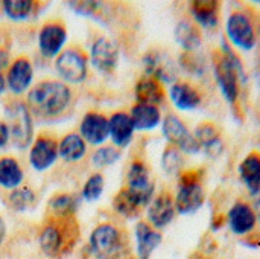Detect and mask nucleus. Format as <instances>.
<instances>
[{
    "label": "nucleus",
    "mask_w": 260,
    "mask_h": 259,
    "mask_svg": "<svg viewBox=\"0 0 260 259\" xmlns=\"http://www.w3.org/2000/svg\"><path fill=\"white\" fill-rule=\"evenodd\" d=\"M190 9L197 21L204 27L216 26L219 5L216 0H195L190 3Z\"/></svg>",
    "instance_id": "obj_29"
},
{
    "label": "nucleus",
    "mask_w": 260,
    "mask_h": 259,
    "mask_svg": "<svg viewBox=\"0 0 260 259\" xmlns=\"http://www.w3.org/2000/svg\"><path fill=\"white\" fill-rule=\"evenodd\" d=\"M136 237V255L137 259H151L152 253L161 244V234L149 223L140 221L134 231Z\"/></svg>",
    "instance_id": "obj_18"
},
{
    "label": "nucleus",
    "mask_w": 260,
    "mask_h": 259,
    "mask_svg": "<svg viewBox=\"0 0 260 259\" xmlns=\"http://www.w3.org/2000/svg\"><path fill=\"white\" fill-rule=\"evenodd\" d=\"M119 159H120V151L116 147L102 145L91 154V165L98 169H102L114 165Z\"/></svg>",
    "instance_id": "obj_35"
},
{
    "label": "nucleus",
    "mask_w": 260,
    "mask_h": 259,
    "mask_svg": "<svg viewBox=\"0 0 260 259\" xmlns=\"http://www.w3.org/2000/svg\"><path fill=\"white\" fill-rule=\"evenodd\" d=\"M24 172L20 163L14 157L0 159V186L9 191H14L21 186Z\"/></svg>",
    "instance_id": "obj_27"
},
{
    "label": "nucleus",
    "mask_w": 260,
    "mask_h": 259,
    "mask_svg": "<svg viewBox=\"0 0 260 259\" xmlns=\"http://www.w3.org/2000/svg\"><path fill=\"white\" fill-rule=\"evenodd\" d=\"M146 75L155 78L160 82H172L177 76V67L174 61L163 52H149L143 58Z\"/></svg>",
    "instance_id": "obj_16"
},
{
    "label": "nucleus",
    "mask_w": 260,
    "mask_h": 259,
    "mask_svg": "<svg viewBox=\"0 0 260 259\" xmlns=\"http://www.w3.org/2000/svg\"><path fill=\"white\" fill-rule=\"evenodd\" d=\"M55 69L59 78L69 84H81L88 75L87 56L78 49H66L55 60Z\"/></svg>",
    "instance_id": "obj_5"
},
{
    "label": "nucleus",
    "mask_w": 260,
    "mask_h": 259,
    "mask_svg": "<svg viewBox=\"0 0 260 259\" xmlns=\"http://www.w3.org/2000/svg\"><path fill=\"white\" fill-rule=\"evenodd\" d=\"M175 40L186 52H193L201 46L203 37L200 29L189 20H181L175 26Z\"/></svg>",
    "instance_id": "obj_28"
},
{
    "label": "nucleus",
    "mask_w": 260,
    "mask_h": 259,
    "mask_svg": "<svg viewBox=\"0 0 260 259\" xmlns=\"http://www.w3.org/2000/svg\"><path fill=\"white\" fill-rule=\"evenodd\" d=\"M119 55H120V50H119L117 41L108 37L98 38L91 44V49H90L91 66L102 73H110L117 67Z\"/></svg>",
    "instance_id": "obj_10"
},
{
    "label": "nucleus",
    "mask_w": 260,
    "mask_h": 259,
    "mask_svg": "<svg viewBox=\"0 0 260 259\" xmlns=\"http://www.w3.org/2000/svg\"><path fill=\"white\" fill-rule=\"evenodd\" d=\"M5 89H6V79H5V76L2 75V72H0V95L5 92Z\"/></svg>",
    "instance_id": "obj_42"
},
{
    "label": "nucleus",
    "mask_w": 260,
    "mask_h": 259,
    "mask_svg": "<svg viewBox=\"0 0 260 259\" xmlns=\"http://www.w3.org/2000/svg\"><path fill=\"white\" fill-rule=\"evenodd\" d=\"M123 247L122 232L110 223L96 226L88 237V253L93 259H120Z\"/></svg>",
    "instance_id": "obj_3"
},
{
    "label": "nucleus",
    "mask_w": 260,
    "mask_h": 259,
    "mask_svg": "<svg viewBox=\"0 0 260 259\" xmlns=\"http://www.w3.org/2000/svg\"><path fill=\"white\" fill-rule=\"evenodd\" d=\"M87 153V143L79 133H69L58 142V156L66 162H78Z\"/></svg>",
    "instance_id": "obj_25"
},
{
    "label": "nucleus",
    "mask_w": 260,
    "mask_h": 259,
    "mask_svg": "<svg viewBox=\"0 0 260 259\" xmlns=\"http://www.w3.org/2000/svg\"><path fill=\"white\" fill-rule=\"evenodd\" d=\"M8 202H9V206L15 212H26V211H29L35 205L37 197H35V194H34V191L30 188L20 186V188L11 191Z\"/></svg>",
    "instance_id": "obj_33"
},
{
    "label": "nucleus",
    "mask_w": 260,
    "mask_h": 259,
    "mask_svg": "<svg viewBox=\"0 0 260 259\" xmlns=\"http://www.w3.org/2000/svg\"><path fill=\"white\" fill-rule=\"evenodd\" d=\"M175 211L181 215L195 214L204 203V191L198 177L193 172H186L181 176L180 188L175 198Z\"/></svg>",
    "instance_id": "obj_6"
},
{
    "label": "nucleus",
    "mask_w": 260,
    "mask_h": 259,
    "mask_svg": "<svg viewBox=\"0 0 260 259\" xmlns=\"http://www.w3.org/2000/svg\"><path fill=\"white\" fill-rule=\"evenodd\" d=\"M58 157V143L52 137L40 136L29 148V163L38 172L52 168Z\"/></svg>",
    "instance_id": "obj_13"
},
{
    "label": "nucleus",
    "mask_w": 260,
    "mask_h": 259,
    "mask_svg": "<svg viewBox=\"0 0 260 259\" xmlns=\"http://www.w3.org/2000/svg\"><path fill=\"white\" fill-rule=\"evenodd\" d=\"M227 35L232 43L244 50H250L256 44V32L248 15L235 12L227 20Z\"/></svg>",
    "instance_id": "obj_12"
},
{
    "label": "nucleus",
    "mask_w": 260,
    "mask_h": 259,
    "mask_svg": "<svg viewBox=\"0 0 260 259\" xmlns=\"http://www.w3.org/2000/svg\"><path fill=\"white\" fill-rule=\"evenodd\" d=\"M2 6L5 15L12 21H26L35 11V2L32 0H5Z\"/></svg>",
    "instance_id": "obj_31"
},
{
    "label": "nucleus",
    "mask_w": 260,
    "mask_h": 259,
    "mask_svg": "<svg viewBox=\"0 0 260 259\" xmlns=\"http://www.w3.org/2000/svg\"><path fill=\"white\" fill-rule=\"evenodd\" d=\"M256 218L259 220V223H260V200H257V203H256Z\"/></svg>",
    "instance_id": "obj_43"
},
{
    "label": "nucleus",
    "mask_w": 260,
    "mask_h": 259,
    "mask_svg": "<svg viewBox=\"0 0 260 259\" xmlns=\"http://www.w3.org/2000/svg\"><path fill=\"white\" fill-rule=\"evenodd\" d=\"M67 41V29L61 23H46L38 32L40 53L47 58H56Z\"/></svg>",
    "instance_id": "obj_11"
},
{
    "label": "nucleus",
    "mask_w": 260,
    "mask_h": 259,
    "mask_svg": "<svg viewBox=\"0 0 260 259\" xmlns=\"http://www.w3.org/2000/svg\"><path fill=\"white\" fill-rule=\"evenodd\" d=\"M8 67H9V53L0 49V72L2 69H8Z\"/></svg>",
    "instance_id": "obj_40"
},
{
    "label": "nucleus",
    "mask_w": 260,
    "mask_h": 259,
    "mask_svg": "<svg viewBox=\"0 0 260 259\" xmlns=\"http://www.w3.org/2000/svg\"><path fill=\"white\" fill-rule=\"evenodd\" d=\"M180 63L189 72H193V73H201L203 72V66H201V63L198 60V55H193L192 52H186L184 55H181Z\"/></svg>",
    "instance_id": "obj_38"
},
{
    "label": "nucleus",
    "mask_w": 260,
    "mask_h": 259,
    "mask_svg": "<svg viewBox=\"0 0 260 259\" xmlns=\"http://www.w3.org/2000/svg\"><path fill=\"white\" fill-rule=\"evenodd\" d=\"M163 136L171 143V147L178 148L187 154H195L201 150L198 140L189 133L187 127L174 114H168L163 121Z\"/></svg>",
    "instance_id": "obj_8"
},
{
    "label": "nucleus",
    "mask_w": 260,
    "mask_h": 259,
    "mask_svg": "<svg viewBox=\"0 0 260 259\" xmlns=\"http://www.w3.org/2000/svg\"><path fill=\"white\" fill-rule=\"evenodd\" d=\"M129 116H131V121L134 124V130H139V131L154 130L160 124V121H161L160 110L155 105L136 104L133 107Z\"/></svg>",
    "instance_id": "obj_22"
},
{
    "label": "nucleus",
    "mask_w": 260,
    "mask_h": 259,
    "mask_svg": "<svg viewBox=\"0 0 260 259\" xmlns=\"http://www.w3.org/2000/svg\"><path fill=\"white\" fill-rule=\"evenodd\" d=\"M79 136L85 143L102 147L108 139V118L96 111L84 114L79 124Z\"/></svg>",
    "instance_id": "obj_15"
},
{
    "label": "nucleus",
    "mask_w": 260,
    "mask_h": 259,
    "mask_svg": "<svg viewBox=\"0 0 260 259\" xmlns=\"http://www.w3.org/2000/svg\"><path fill=\"white\" fill-rule=\"evenodd\" d=\"M169 95L174 105L180 110H193L201 102L200 92L187 82H175L171 87Z\"/></svg>",
    "instance_id": "obj_23"
},
{
    "label": "nucleus",
    "mask_w": 260,
    "mask_h": 259,
    "mask_svg": "<svg viewBox=\"0 0 260 259\" xmlns=\"http://www.w3.org/2000/svg\"><path fill=\"white\" fill-rule=\"evenodd\" d=\"M195 139L198 140L200 147L210 156V157H216L221 154L222 151V142L219 139V133L218 128L210 124V122H204L201 125H198L197 131H195Z\"/></svg>",
    "instance_id": "obj_24"
},
{
    "label": "nucleus",
    "mask_w": 260,
    "mask_h": 259,
    "mask_svg": "<svg viewBox=\"0 0 260 259\" xmlns=\"http://www.w3.org/2000/svg\"><path fill=\"white\" fill-rule=\"evenodd\" d=\"M113 208L114 211L122 215V217H126V218H134L137 217L139 211L142 209L139 200L134 197V194L128 189V188H123L120 189L114 198H113Z\"/></svg>",
    "instance_id": "obj_30"
},
{
    "label": "nucleus",
    "mask_w": 260,
    "mask_h": 259,
    "mask_svg": "<svg viewBox=\"0 0 260 259\" xmlns=\"http://www.w3.org/2000/svg\"><path fill=\"white\" fill-rule=\"evenodd\" d=\"M49 206L55 217L70 218L75 215V212L79 206V198H76L72 194H56L55 197L50 198Z\"/></svg>",
    "instance_id": "obj_32"
},
{
    "label": "nucleus",
    "mask_w": 260,
    "mask_h": 259,
    "mask_svg": "<svg viewBox=\"0 0 260 259\" xmlns=\"http://www.w3.org/2000/svg\"><path fill=\"white\" fill-rule=\"evenodd\" d=\"M175 217V203L168 192L155 197L148 206V221L154 229L166 227Z\"/></svg>",
    "instance_id": "obj_17"
},
{
    "label": "nucleus",
    "mask_w": 260,
    "mask_h": 259,
    "mask_svg": "<svg viewBox=\"0 0 260 259\" xmlns=\"http://www.w3.org/2000/svg\"><path fill=\"white\" fill-rule=\"evenodd\" d=\"M5 237H6V223H5V220L0 217V244L5 241Z\"/></svg>",
    "instance_id": "obj_41"
},
{
    "label": "nucleus",
    "mask_w": 260,
    "mask_h": 259,
    "mask_svg": "<svg viewBox=\"0 0 260 259\" xmlns=\"http://www.w3.org/2000/svg\"><path fill=\"white\" fill-rule=\"evenodd\" d=\"M126 188L139 200L140 206H146L152 202L154 195V182L151 180L149 169L140 160H136L129 165L126 174Z\"/></svg>",
    "instance_id": "obj_9"
},
{
    "label": "nucleus",
    "mask_w": 260,
    "mask_h": 259,
    "mask_svg": "<svg viewBox=\"0 0 260 259\" xmlns=\"http://www.w3.org/2000/svg\"><path fill=\"white\" fill-rule=\"evenodd\" d=\"M136 99L137 104H145V105H158L165 99V90L160 81L151 76H145L137 81L136 84Z\"/></svg>",
    "instance_id": "obj_21"
},
{
    "label": "nucleus",
    "mask_w": 260,
    "mask_h": 259,
    "mask_svg": "<svg viewBox=\"0 0 260 259\" xmlns=\"http://www.w3.org/2000/svg\"><path fill=\"white\" fill-rule=\"evenodd\" d=\"M72 101V90L62 81H41L27 93V108L32 116L56 118L62 114Z\"/></svg>",
    "instance_id": "obj_1"
},
{
    "label": "nucleus",
    "mask_w": 260,
    "mask_h": 259,
    "mask_svg": "<svg viewBox=\"0 0 260 259\" xmlns=\"http://www.w3.org/2000/svg\"><path fill=\"white\" fill-rule=\"evenodd\" d=\"M134 131V124L128 113L117 111L111 114V118L108 119V137L111 139L116 148L128 147Z\"/></svg>",
    "instance_id": "obj_19"
},
{
    "label": "nucleus",
    "mask_w": 260,
    "mask_h": 259,
    "mask_svg": "<svg viewBox=\"0 0 260 259\" xmlns=\"http://www.w3.org/2000/svg\"><path fill=\"white\" fill-rule=\"evenodd\" d=\"M242 75V66L235 53L222 46V52L215 58V76L224 98L235 104L239 98V76Z\"/></svg>",
    "instance_id": "obj_2"
},
{
    "label": "nucleus",
    "mask_w": 260,
    "mask_h": 259,
    "mask_svg": "<svg viewBox=\"0 0 260 259\" xmlns=\"http://www.w3.org/2000/svg\"><path fill=\"white\" fill-rule=\"evenodd\" d=\"M9 142H11L9 128L5 121H0V148H5Z\"/></svg>",
    "instance_id": "obj_39"
},
{
    "label": "nucleus",
    "mask_w": 260,
    "mask_h": 259,
    "mask_svg": "<svg viewBox=\"0 0 260 259\" xmlns=\"http://www.w3.org/2000/svg\"><path fill=\"white\" fill-rule=\"evenodd\" d=\"M104 188H105L104 176L99 172H94L87 179V182L82 186V198L87 203H94L102 197Z\"/></svg>",
    "instance_id": "obj_34"
},
{
    "label": "nucleus",
    "mask_w": 260,
    "mask_h": 259,
    "mask_svg": "<svg viewBox=\"0 0 260 259\" xmlns=\"http://www.w3.org/2000/svg\"><path fill=\"white\" fill-rule=\"evenodd\" d=\"M6 87L12 92V95H23L29 92L34 81V66L32 63L21 56L14 60L6 72Z\"/></svg>",
    "instance_id": "obj_14"
},
{
    "label": "nucleus",
    "mask_w": 260,
    "mask_h": 259,
    "mask_svg": "<svg viewBox=\"0 0 260 259\" xmlns=\"http://www.w3.org/2000/svg\"><path fill=\"white\" fill-rule=\"evenodd\" d=\"M6 125L9 128L11 142L17 150L30 148L34 142V119L24 102H11L5 108Z\"/></svg>",
    "instance_id": "obj_4"
},
{
    "label": "nucleus",
    "mask_w": 260,
    "mask_h": 259,
    "mask_svg": "<svg viewBox=\"0 0 260 259\" xmlns=\"http://www.w3.org/2000/svg\"><path fill=\"white\" fill-rule=\"evenodd\" d=\"M239 174L251 194L260 192V154L250 153L239 166Z\"/></svg>",
    "instance_id": "obj_26"
},
{
    "label": "nucleus",
    "mask_w": 260,
    "mask_h": 259,
    "mask_svg": "<svg viewBox=\"0 0 260 259\" xmlns=\"http://www.w3.org/2000/svg\"><path fill=\"white\" fill-rule=\"evenodd\" d=\"M59 221H50L47 223L38 237V244L41 252L49 256V258H56L59 256L62 252H66L69 249V246H72V243L75 244L73 240L69 238L67 235V229L64 227V221L67 218H59Z\"/></svg>",
    "instance_id": "obj_7"
},
{
    "label": "nucleus",
    "mask_w": 260,
    "mask_h": 259,
    "mask_svg": "<svg viewBox=\"0 0 260 259\" xmlns=\"http://www.w3.org/2000/svg\"><path fill=\"white\" fill-rule=\"evenodd\" d=\"M101 2H91V0H75V2H69V6L73 12L84 15V17H93L99 9H101Z\"/></svg>",
    "instance_id": "obj_37"
},
{
    "label": "nucleus",
    "mask_w": 260,
    "mask_h": 259,
    "mask_svg": "<svg viewBox=\"0 0 260 259\" xmlns=\"http://www.w3.org/2000/svg\"><path fill=\"white\" fill-rule=\"evenodd\" d=\"M161 165H163V169L168 174H177L180 171L181 165H183V157L180 154V150L175 148V147L166 148L165 153H163Z\"/></svg>",
    "instance_id": "obj_36"
},
{
    "label": "nucleus",
    "mask_w": 260,
    "mask_h": 259,
    "mask_svg": "<svg viewBox=\"0 0 260 259\" xmlns=\"http://www.w3.org/2000/svg\"><path fill=\"white\" fill-rule=\"evenodd\" d=\"M256 212L247 203L238 202L229 212V224L236 235H245L251 232L256 226Z\"/></svg>",
    "instance_id": "obj_20"
}]
</instances>
